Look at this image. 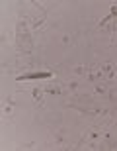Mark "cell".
<instances>
[{"instance_id": "obj_1", "label": "cell", "mask_w": 117, "mask_h": 151, "mask_svg": "<svg viewBox=\"0 0 117 151\" xmlns=\"http://www.w3.org/2000/svg\"><path fill=\"white\" fill-rule=\"evenodd\" d=\"M16 45H18V49L23 51V53H29V51L33 49V43H31L29 32H28V28H26V24H22V22H20L18 32H16Z\"/></svg>"}, {"instance_id": "obj_2", "label": "cell", "mask_w": 117, "mask_h": 151, "mask_svg": "<svg viewBox=\"0 0 117 151\" xmlns=\"http://www.w3.org/2000/svg\"><path fill=\"white\" fill-rule=\"evenodd\" d=\"M100 29H104V32H113V29H117V6H113L111 14H107L100 22Z\"/></svg>"}, {"instance_id": "obj_3", "label": "cell", "mask_w": 117, "mask_h": 151, "mask_svg": "<svg viewBox=\"0 0 117 151\" xmlns=\"http://www.w3.org/2000/svg\"><path fill=\"white\" fill-rule=\"evenodd\" d=\"M53 77V73L49 71H35V73H26L22 77H18V81H35V78H49Z\"/></svg>"}, {"instance_id": "obj_4", "label": "cell", "mask_w": 117, "mask_h": 151, "mask_svg": "<svg viewBox=\"0 0 117 151\" xmlns=\"http://www.w3.org/2000/svg\"><path fill=\"white\" fill-rule=\"evenodd\" d=\"M100 73H101V77H106V78H117V67L111 65V63H106V65L100 67Z\"/></svg>"}, {"instance_id": "obj_5", "label": "cell", "mask_w": 117, "mask_h": 151, "mask_svg": "<svg viewBox=\"0 0 117 151\" xmlns=\"http://www.w3.org/2000/svg\"><path fill=\"white\" fill-rule=\"evenodd\" d=\"M31 92H33V98H35V100H39V102L43 100V94H45V90H41V88H33Z\"/></svg>"}, {"instance_id": "obj_6", "label": "cell", "mask_w": 117, "mask_h": 151, "mask_svg": "<svg viewBox=\"0 0 117 151\" xmlns=\"http://www.w3.org/2000/svg\"><path fill=\"white\" fill-rule=\"evenodd\" d=\"M45 90H49L51 94H59V92H61V86H59V84H51V86H47Z\"/></svg>"}, {"instance_id": "obj_7", "label": "cell", "mask_w": 117, "mask_h": 151, "mask_svg": "<svg viewBox=\"0 0 117 151\" xmlns=\"http://www.w3.org/2000/svg\"><path fill=\"white\" fill-rule=\"evenodd\" d=\"M96 92H98V94H106V86H104V84H98V86H96Z\"/></svg>"}, {"instance_id": "obj_8", "label": "cell", "mask_w": 117, "mask_h": 151, "mask_svg": "<svg viewBox=\"0 0 117 151\" xmlns=\"http://www.w3.org/2000/svg\"><path fill=\"white\" fill-rule=\"evenodd\" d=\"M4 112L6 114H12V104H6V106H4Z\"/></svg>"}]
</instances>
